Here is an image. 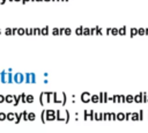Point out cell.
Returning a JSON list of instances; mask_svg holds the SVG:
<instances>
[{
  "label": "cell",
  "instance_id": "6da1fadb",
  "mask_svg": "<svg viewBox=\"0 0 148 133\" xmlns=\"http://www.w3.org/2000/svg\"><path fill=\"white\" fill-rule=\"evenodd\" d=\"M52 96H53V93H50V91H43V93H40V95H39V103L42 105L50 104L52 102Z\"/></svg>",
  "mask_w": 148,
  "mask_h": 133
},
{
  "label": "cell",
  "instance_id": "7a4b0ae2",
  "mask_svg": "<svg viewBox=\"0 0 148 133\" xmlns=\"http://www.w3.org/2000/svg\"><path fill=\"white\" fill-rule=\"evenodd\" d=\"M13 80L15 83H22L24 82V74L21 72H16L13 74Z\"/></svg>",
  "mask_w": 148,
  "mask_h": 133
},
{
  "label": "cell",
  "instance_id": "3957f363",
  "mask_svg": "<svg viewBox=\"0 0 148 133\" xmlns=\"http://www.w3.org/2000/svg\"><path fill=\"white\" fill-rule=\"evenodd\" d=\"M56 120V110L53 109H46V121Z\"/></svg>",
  "mask_w": 148,
  "mask_h": 133
},
{
  "label": "cell",
  "instance_id": "277c9868",
  "mask_svg": "<svg viewBox=\"0 0 148 133\" xmlns=\"http://www.w3.org/2000/svg\"><path fill=\"white\" fill-rule=\"evenodd\" d=\"M81 101L83 102V103H89L90 102V97H91V94L90 93H88V91H83L82 94H81Z\"/></svg>",
  "mask_w": 148,
  "mask_h": 133
},
{
  "label": "cell",
  "instance_id": "5b68a950",
  "mask_svg": "<svg viewBox=\"0 0 148 133\" xmlns=\"http://www.w3.org/2000/svg\"><path fill=\"white\" fill-rule=\"evenodd\" d=\"M56 119L57 120H61V121H65V117H64V114L61 113V111H60V109H58V110H56Z\"/></svg>",
  "mask_w": 148,
  "mask_h": 133
},
{
  "label": "cell",
  "instance_id": "8992f818",
  "mask_svg": "<svg viewBox=\"0 0 148 133\" xmlns=\"http://www.w3.org/2000/svg\"><path fill=\"white\" fill-rule=\"evenodd\" d=\"M0 82L7 83V72L6 71H1L0 72Z\"/></svg>",
  "mask_w": 148,
  "mask_h": 133
},
{
  "label": "cell",
  "instance_id": "52a82bcc",
  "mask_svg": "<svg viewBox=\"0 0 148 133\" xmlns=\"http://www.w3.org/2000/svg\"><path fill=\"white\" fill-rule=\"evenodd\" d=\"M133 97H134V103H142V91L134 95Z\"/></svg>",
  "mask_w": 148,
  "mask_h": 133
},
{
  "label": "cell",
  "instance_id": "ba28073f",
  "mask_svg": "<svg viewBox=\"0 0 148 133\" xmlns=\"http://www.w3.org/2000/svg\"><path fill=\"white\" fill-rule=\"evenodd\" d=\"M40 119H42V123L43 124H46L47 123L46 121V109L42 110V112H40Z\"/></svg>",
  "mask_w": 148,
  "mask_h": 133
},
{
  "label": "cell",
  "instance_id": "9c48e42d",
  "mask_svg": "<svg viewBox=\"0 0 148 133\" xmlns=\"http://www.w3.org/2000/svg\"><path fill=\"white\" fill-rule=\"evenodd\" d=\"M14 113H15V120H14V123L15 124H18L20 120L22 119V112H14Z\"/></svg>",
  "mask_w": 148,
  "mask_h": 133
},
{
  "label": "cell",
  "instance_id": "30bf717a",
  "mask_svg": "<svg viewBox=\"0 0 148 133\" xmlns=\"http://www.w3.org/2000/svg\"><path fill=\"white\" fill-rule=\"evenodd\" d=\"M5 102H6V103H13V102H14V96L10 95V94L6 95V96H5Z\"/></svg>",
  "mask_w": 148,
  "mask_h": 133
},
{
  "label": "cell",
  "instance_id": "8fae6325",
  "mask_svg": "<svg viewBox=\"0 0 148 133\" xmlns=\"http://www.w3.org/2000/svg\"><path fill=\"white\" fill-rule=\"evenodd\" d=\"M125 102H126V103H134V97H133V95H126V96H125Z\"/></svg>",
  "mask_w": 148,
  "mask_h": 133
},
{
  "label": "cell",
  "instance_id": "7c38bea8",
  "mask_svg": "<svg viewBox=\"0 0 148 133\" xmlns=\"http://www.w3.org/2000/svg\"><path fill=\"white\" fill-rule=\"evenodd\" d=\"M6 119H7V120H15V113H14V112H8V113H6Z\"/></svg>",
  "mask_w": 148,
  "mask_h": 133
},
{
  "label": "cell",
  "instance_id": "4fadbf2b",
  "mask_svg": "<svg viewBox=\"0 0 148 133\" xmlns=\"http://www.w3.org/2000/svg\"><path fill=\"white\" fill-rule=\"evenodd\" d=\"M116 119H117V120H124V119H125V113H124V112H118V113H116Z\"/></svg>",
  "mask_w": 148,
  "mask_h": 133
},
{
  "label": "cell",
  "instance_id": "5bb4252c",
  "mask_svg": "<svg viewBox=\"0 0 148 133\" xmlns=\"http://www.w3.org/2000/svg\"><path fill=\"white\" fill-rule=\"evenodd\" d=\"M29 77H30V83H36V74L29 72Z\"/></svg>",
  "mask_w": 148,
  "mask_h": 133
},
{
  "label": "cell",
  "instance_id": "9a60e30c",
  "mask_svg": "<svg viewBox=\"0 0 148 133\" xmlns=\"http://www.w3.org/2000/svg\"><path fill=\"white\" fill-rule=\"evenodd\" d=\"M90 102L92 103H98V95L97 94H92L90 97Z\"/></svg>",
  "mask_w": 148,
  "mask_h": 133
},
{
  "label": "cell",
  "instance_id": "2e32d148",
  "mask_svg": "<svg viewBox=\"0 0 148 133\" xmlns=\"http://www.w3.org/2000/svg\"><path fill=\"white\" fill-rule=\"evenodd\" d=\"M13 96H14V102H13V104H14V106H17L18 103H20V95H13Z\"/></svg>",
  "mask_w": 148,
  "mask_h": 133
},
{
  "label": "cell",
  "instance_id": "e0dca14e",
  "mask_svg": "<svg viewBox=\"0 0 148 133\" xmlns=\"http://www.w3.org/2000/svg\"><path fill=\"white\" fill-rule=\"evenodd\" d=\"M14 80H13V73H8L7 72V83H13Z\"/></svg>",
  "mask_w": 148,
  "mask_h": 133
},
{
  "label": "cell",
  "instance_id": "ac0fdd59",
  "mask_svg": "<svg viewBox=\"0 0 148 133\" xmlns=\"http://www.w3.org/2000/svg\"><path fill=\"white\" fill-rule=\"evenodd\" d=\"M25 97H27V94H25V93H22V94H20V102H21V103H27V101H25Z\"/></svg>",
  "mask_w": 148,
  "mask_h": 133
},
{
  "label": "cell",
  "instance_id": "d6986e66",
  "mask_svg": "<svg viewBox=\"0 0 148 133\" xmlns=\"http://www.w3.org/2000/svg\"><path fill=\"white\" fill-rule=\"evenodd\" d=\"M34 99H35L34 95H27V97H25L27 103H34Z\"/></svg>",
  "mask_w": 148,
  "mask_h": 133
},
{
  "label": "cell",
  "instance_id": "ffe728a7",
  "mask_svg": "<svg viewBox=\"0 0 148 133\" xmlns=\"http://www.w3.org/2000/svg\"><path fill=\"white\" fill-rule=\"evenodd\" d=\"M36 119V113L35 112H28V120H35Z\"/></svg>",
  "mask_w": 148,
  "mask_h": 133
},
{
  "label": "cell",
  "instance_id": "44dd1931",
  "mask_svg": "<svg viewBox=\"0 0 148 133\" xmlns=\"http://www.w3.org/2000/svg\"><path fill=\"white\" fill-rule=\"evenodd\" d=\"M40 34H42V35H47V34H49V25L42 28V29H40Z\"/></svg>",
  "mask_w": 148,
  "mask_h": 133
},
{
  "label": "cell",
  "instance_id": "7402d4cb",
  "mask_svg": "<svg viewBox=\"0 0 148 133\" xmlns=\"http://www.w3.org/2000/svg\"><path fill=\"white\" fill-rule=\"evenodd\" d=\"M125 32H126V27L125 25H123L120 29H118V35H125Z\"/></svg>",
  "mask_w": 148,
  "mask_h": 133
},
{
  "label": "cell",
  "instance_id": "603a6c76",
  "mask_svg": "<svg viewBox=\"0 0 148 133\" xmlns=\"http://www.w3.org/2000/svg\"><path fill=\"white\" fill-rule=\"evenodd\" d=\"M132 120H139V112H132Z\"/></svg>",
  "mask_w": 148,
  "mask_h": 133
},
{
  "label": "cell",
  "instance_id": "cb8c5ba5",
  "mask_svg": "<svg viewBox=\"0 0 148 133\" xmlns=\"http://www.w3.org/2000/svg\"><path fill=\"white\" fill-rule=\"evenodd\" d=\"M61 93H62V103H61V105L65 106L66 105V102H67V96H66V94L64 91H61Z\"/></svg>",
  "mask_w": 148,
  "mask_h": 133
},
{
  "label": "cell",
  "instance_id": "d4e9b609",
  "mask_svg": "<svg viewBox=\"0 0 148 133\" xmlns=\"http://www.w3.org/2000/svg\"><path fill=\"white\" fill-rule=\"evenodd\" d=\"M82 30H83V27L81 25V27H79V28L75 29V34L76 35H82Z\"/></svg>",
  "mask_w": 148,
  "mask_h": 133
},
{
  "label": "cell",
  "instance_id": "484cf974",
  "mask_svg": "<svg viewBox=\"0 0 148 133\" xmlns=\"http://www.w3.org/2000/svg\"><path fill=\"white\" fill-rule=\"evenodd\" d=\"M22 119H23V120H28V111H27V110H24V111L22 112Z\"/></svg>",
  "mask_w": 148,
  "mask_h": 133
},
{
  "label": "cell",
  "instance_id": "4316f807",
  "mask_svg": "<svg viewBox=\"0 0 148 133\" xmlns=\"http://www.w3.org/2000/svg\"><path fill=\"white\" fill-rule=\"evenodd\" d=\"M82 35H90V29H88V28H84V27H83Z\"/></svg>",
  "mask_w": 148,
  "mask_h": 133
},
{
  "label": "cell",
  "instance_id": "83f0119b",
  "mask_svg": "<svg viewBox=\"0 0 148 133\" xmlns=\"http://www.w3.org/2000/svg\"><path fill=\"white\" fill-rule=\"evenodd\" d=\"M135 35H138V29H135V28H131V36L133 37V36H135Z\"/></svg>",
  "mask_w": 148,
  "mask_h": 133
},
{
  "label": "cell",
  "instance_id": "f1b7e54d",
  "mask_svg": "<svg viewBox=\"0 0 148 133\" xmlns=\"http://www.w3.org/2000/svg\"><path fill=\"white\" fill-rule=\"evenodd\" d=\"M112 102H113V103H119V95L112 96Z\"/></svg>",
  "mask_w": 148,
  "mask_h": 133
},
{
  "label": "cell",
  "instance_id": "f546056e",
  "mask_svg": "<svg viewBox=\"0 0 148 133\" xmlns=\"http://www.w3.org/2000/svg\"><path fill=\"white\" fill-rule=\"evenodd\" d=\"M65 113H66V119H65V123L67 124V123L69 121V117H71V116H69V111H68V110H65Z\"/></svg>",
  "mask_w": 148,
  "mask_h": 133
},
{
  "label": "cell",
  "instance_id": "4dcf8cb0",
  "mask_svg": "<svg viewBox=\"0 0 148 133\" xmlns=\"http://www.w3.org/2000/svg\"><path fill=\"white\" fill-rule=\"evenodd\" d=\"M108 96H109V94L108 93H103V103H106L108 102Z\"/></svg>",
  "mask_w": 148,
  "mask_h": 133
},
{
  "label": "cell",
  "instance_id": "1f68e13d",
  "mask_svg": "<svg viewBox=\"0 0 148 133\" xmlns=\"http://www.w3.org/2000/svg\"><path fill=\"white\" fill-rule=\"evenodd\" d=\"M142 103H147V93L146 91L142 93Z\"/></svg>",
  "mask_w": 148,
  "mask_h": 133
},
{
  "label": "cell",
  "instance_id": "d6a6232c",
  "mask_svg": "<svg viewBox=\"0 0 148 133\" xmlns=\"http://www.w3.org/2000/svg\"><path fill=\"white\" fill-rule=\"evenodd\" d=\"M103 119H104V120H109V119H110V112L103 113Z\"/></svg>",
  "mask_w": 148,
  "mask_h": 133
},
{
  "label": "cell",
  "instance_id": "836d02e7",
  "mask_svg": "<svg viewBox=\"0 0 148 133\" xmlns=\"http://www.w3.org/2000/svg\"><path fill=\"white\" fill-rule=\"evenodd\" d=\"M32 32H34V35H40V29L35 28V29H32Z\"/></svg>",
  "mask_w": 148,
  "mask_h": 133
},
{
  "label": "cell",
  "instance_id": "e575fe53",
  "mask_svg": "<svg viewBox=\"0 0 148 133\" xmlns=\"http://www.w3.org/2000/svg\"><path fill=\"white\" fill-rule=\"evenodd\" d=\"M138 35H146L145 29H143V28H139V29H138Z\"/></svg>",
  "mask_w": 148,
  "mask_h": 133
},
{
  "label": "cell",
  "instance_id": "d590c367",
  "mask_svg": "<svg viewBox=\"0 0 148 133\" xmlns=\"http://www.w3.org/2000/svg\"><path fill=\"white\" fill-rule=\"evenodd\" d=\"M131 117H132V112H125V119L126 120L131 119Z\"/></svg>",
  "mask_w": 148,
  "mask_h": 133
},
{
  "label": "cell",
  "instance_id": "8d00e7d4",
  "mask_svg": "<svg viewBox=\"0 0 148 133\" xmlns=\"http://www.w3.org/2000/svg\"><path fill=\"white\" fill-rule=\"evenodd\" d=\"M98 103H103V93L98 94Z\"/></svg>",
  "mask_w": 148,
  "mask_h": 133
},
{
  "label": "cell",
  "instance_id": "74e56055",
  "mask_svg": "<svg viewBox=\"0 0 148 133\" xmlns=\"http://www.w3.org/2000/svg\"><path fill=\"white\" fill-rule=\"evenodd\" d=\"M119 103H126V102H125V96H124V95H119Z\"/></svg>",
  "mask_w": 148,
  "mask_h": 133
},
{
  "label": "cell",
  "instance_id": "f35d334b",
  "mask_svg": "<svg viewBox=\"0 0 148 133\" xmlns=\"http://www.w3.org/2000/svg\"><path fill=\"white\" fill-rule=\"evenodd\" d=\"M139 120H143V110L139 111Z\"/></svg>",
  "mask_w": 148,
  "mask_h": 133
},
{
  "label": "cell",
  "instance_id": "ab89813d",
  "mask_svg": "<svg viewBox=\"0 0 148 133\" xmlns=\"http://www.w3.org/2000/svg\"><path fill=\"white\" fill-rule=\"evenodd\" d=\"M65 35H71L72 34V30H71V28H65V32H64Z\"/></svg>",
  "mask_w": 148,
  "mask_h": 133
},
{
  "label": "cell",
  "instance_id": "60d3db41",
  "mask_svg": "<svg viewBox=\"0 0 148 133\" xmlns=\"http://www.w3.org/2000/svg\"><path fill=\"white\" fill-rule=\"evenodd\" d=\"M24 34V29L23 28H17V35H23Z\"/></svg>",
  "mask_w": 148,
  "mask_h": 133
},
{
  "label": "cell",
  "instance_id": "b9f144b4",
  "mask_svg": "<svg viewBox=\"0 0 148 133\" xmlns=\"http://www.w3.org/2000/svg\"><path fill=\"white\" fill-rule=\"evenodd\" d=\"M52 34L53 35H59V29L58 28H53L52 29Z\"/></svg>",
  "mask_w": 148,
  "mask_h": 133
},
{
  "label": "cell",
  "instance_id": "7bdbcfd3",
  "mask_svg": "<svg viewBox=\"0 0 148 133\" xmlns=\"http://www.w3.org/2000/svg\"><path fill=\"white\" fill-rule=\"evenodd\" d=\"M83 119H84V120L88 119V110H84V111H83Z\"/></svg>",
  "mask_w": 148,
  "mask_h": 133
},
{
  "label": "cell",
  "instance_id": "ee69618b",
  "mask_svg": "<svg viewBox=\"0 0 148 133\" xmlns=\"http://www.w3.org/2000/svg\"><path fill=\"white\" fill-rule=\"evenodd\" d=\"M6 119V113L5 112H0V120H5Z\"/></svg>",
  "mask_w": 148,
  "mask_h": 133
},
{
  "label": "cell",
  "instance_id": "f6af8a7d",
  "mask_svg": "<svg viewBox=\"0 0 148 133\" xmlns=\"http://www.w3.org/2000/svg\"><path fill=\"white\" fill-rule=\"evenodd\" d=\"M111 32H112V35H118V29H116V28H111Z\"/></svg>",
  "mask_w": 148,
  "mask_h": 133
},
{
  "label": "cell",
  "instance_id": "bcb514c9",
  "mask_svg": "<svg viewBox=\"0 0 148 133\" xmlns=\"http://www.w3.org/2000/svg\"><path fill=\"white\" fill-rule=\"evenodd\" d=\"M110 119L116 120V113L114 112H110Z\"/></svg>",
  "mask_w": 148,
  "mask_h": 133
},
{
  "label": "cell",
  "instance_id": "7dc6e473",
  "mask_svg": "<svg viewBox=\"0 0 148 133\" xmlns=\"http://www.w3.org/2000/svg\"><path fill=\"white\" fill-rule=\"evenodd\" d=\"M5 32H6V35H12V29L10 28H6Z\"/></svg>",
  "mask_w": 148,
  "mask_h": 133
},
{
  "label": "cell",
  "instance_id": "c3c4849f",
  "mask_svg": "<svg viewBox=\"0 0 148 133\" xmlns=\"http://www.w3.org/2000/svg\"><path fill=\"white\" fill-rule=\"evenodd\" d=\"M5 102V96L2 94H0V103H3Z\"/></svg>",
  "mask_w": 148,
  "mask_h": 133
},
{
  "label": "cell",
  "instance_id": "681fc988",
  "mask_svg": "<svg viewBox=\"0 0 148 133\" xmlns=\"http://www.w3.org/2000/svg\"><path fill=\"white\" fill-rule=\"evenodd\" d=\"M15 34H17V28H13L12 29V35H15Z\"/></svg>",
  "mask_w": 148,
  "mask_h": 133
},
{
  "label": "cell",
  "instance_id": "f907efd6",
  "mask_svg": "<svg viewBox=\"0 0 148 133\" xmlns=\"http://www.w3.org/2000/svg\"><path fill=\"white\" fill-rule=\"evenodd\" d=\"M64 32H65V28H60L59 29V35H64Z\"/></svg>",
  "mask_w": 148,
  "mask_h": 133
},
{
  "label": "cell",
  "instance_id": "816d5d0a",
  "mask_svg": "<svg viewBox=\"0 0 148 133\" xmlns=\"http://www.w3.org/2000/svg\"><path fill=\"white\" fill-rule=\"evenodd\" d=\"M106 32H108V35H110L111 34V28H108L106 29Z\"/></svg>",
  "mask_w": 148,
  "mask_h": 133
},
{
  "label": "cell",
  "instance_id": "f5cc1de1",
  "mask_svg": "<svg viewBox=\"0 0 148 133\" xmlns=\"http://www.w3.org/2000/svg\"><path fill=\"white\" fill-rule=\"evenodd\" d=\"M5 2H6V0H0V3H1V5L5 3Z\"/></svg>",
  "mask_w": 148,
  "mask_h": 133
},
{
  "label": "cell",
  "instance_id": "db71d44e",
  "mask_svg": "<svg viewBox=\"0 0 148 133\" xmlns=\"http://www.w3.org/2000/svg\"><path fill=\"white\" fill-rule=\"evenodd\" d=\"M21 1H22V3H25V2H27V1H29V0H21Z\"/></svg>",
  "mask_w": 148,
  "mask_h": 133
},
{
  "label": "cell",
  "instance_id": "11a10c76",
  "mask_svg": "<svg viewBox=\"0 0 148 133\" xmlns=\"http://www.w3.org/2000/svg\"><path fill=\"white\" fill-rule=\"evenodd\" d=\"M35 1H43V0H35Z\"/></svg>",
  "mask_w": 148,
  "mask_h": 133
},
{
  "label": "cell",
  "instance_id": "9f6ffc18",
  "mask_svg": "<svg viewBox=\"0 0 148 133\" xmlns=\"http://www.w3.org/2000/svg\"><path fill=\"white\" fill-rule=\"evenodd\" d=\"M147 103H148V95H147Z\"/></svg>",
  "mask_w": 148,
  "mask_h": 133
},
{
  "label": "cell",
  "instance_id": "6f0895ef",
  "mask_svg": "<svg viewBox=\"0 0 148 133\" xmlns=\"http://www.w3.org/2000/svg\"><path fill=\"white\" fill-rule=\"evenodd\" d=\"M13 1H21V0H13Z\"/></svg>",
  "mask_w": 148,
  "mask_h": 133
},
{
  "label": "cell",
  "instance_id": "680465c9",
  "mask_svg": "<svg viewBox=\"0 0 148 133\" xmlns=\"http://www.w3.org/2000/svg\"><path fill=\"white\" fill-rule=\"evenodd\" d=\"M45 1H50V0H45Z\"/></svg>",
  "mask_w": 148,
  "mask_h": 133
},
{
  "label": "cell",
  "instance_id": "91938a15",
  "mask_svg": "<svg viewBox=\"0 0 148 133\" xmlns=\"http://www.w3.org/2000/svg\"><path fill=\"white\" fill-rule=\"evenodd\" d=\"M31 1H35V0H31Z\"/></svg>",
  "mask_w": 148,
  "mask_h": 133
},
{
  "label": "cell",
  "instance_id": "94428289",
  "mask_svg": "<svg viewBox=\"0 0 148 133\" xmlns=\"http://www.w3.org/2000/svg\"><path fill=\"white\" fill-rule=\"evenodd\" d=\"M10 1H13V0H10Z\"/></svg>",
  "mask_w": 148,
  "mask_h": 133
}]
</instances>
